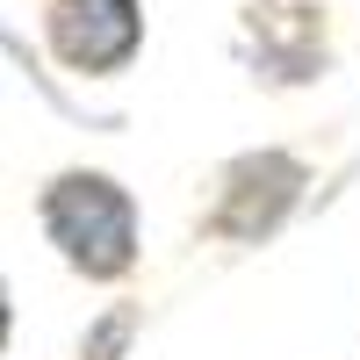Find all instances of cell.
Here are the masks:
<instances>
[{"mask_svg":"<svg viewBox=\"0 0 360 360\" xmlns=\"http://www.w3.org/2000/svg\"><path fill=\"white\" fill-rule=\"evenodd\" d=\"M37 224L79 281H123L137 266V202L115 173H94V166L51 173L37 195Z\"/></svg>","mask_w":360,"mask_h":360,"instance_id":"obj_1","label":"cell"},{"mask_svg":"<svg viewBox=\"0 0 360 360\" xmlns=\"http://www.w3.org/2000/svg\"><path fill=\"white\" fill-rule=\"evenodd\" d=\"M303 188H310V166L295 152H281V144L238 152L217 173V202H209L202 231L224 238V245H266V238L303 209Z\"/></svg>","mask_w":360,"mask_h":360,"instance_id":"obj_2","label":"cell"},{"mask_svg":"<svg viewBox=\"0 0 360 360\" xmlns=\"http://www.w3.org/2000/svg\"><path fill=\"white\" fill-rule=\"evenodd\" d=\"M238 58L259 86H317L332 72V15L317 0H252L238 15Z\"/></svg>","mask_w":360,"mask_h":360,"instance_id":"obj_3","label":"cell"},{"mask_svg":"<svg viewBox=\"0 0 360 360\" xmlns=\"http://www.w3.org/2000/svg\"><path fill=\"white\" fill-rule=\"evenodd\" d=\"M44 44L79 79H115L144 51V0H44Z\"/></svg>","mask_w":360,"mask_h":360,"instance_id":"obj_4","label":"cell"},{"mask_svg":"<svg viewBox=\"0 0 360 360\" xmlns=\"http://www.w3.org/2000/svg\"><path fill=\"white\" fill-rule=\"evenodd\" d=\"M137 324H144V310H137V303H108L94 324H86V339H79V360H130V339H137Z\"/></svg>","mask_w":360,"mask_h":360,"instance_id":"obj_5","label":"cell"}]
</instances>
